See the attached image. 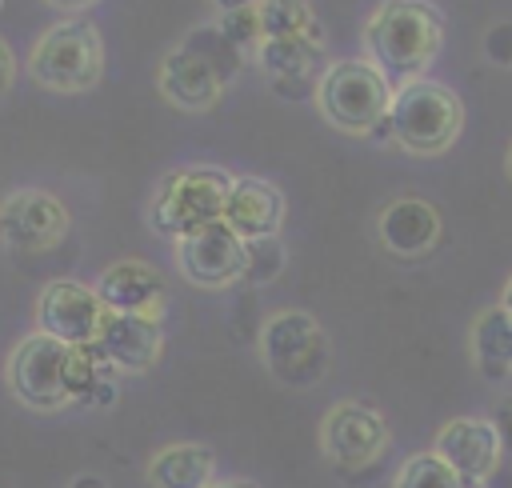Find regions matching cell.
<instances>
[{
    "label": "cell",
    "instance_id": "obj_27",
    "mask_svg": "<svg viewBox=\"0 0 512 488\" xmlns=\"http://www.w3.org/2000/svg\"><path fill=\"white\" fill-rule=\"evenodd\" d=\"M492 428H496V440H500V452L504 456H512V400H500L496 408H492Z\"/></svg>",
    "mask_w": 512,
    "mask_h": 488
},
{
    "label": "cell",
    "instance_id": "obj_29",
    "mask_svg": "<svg viewBox=\"0 0 512 488\" xmlns=\"http://www.w3.org/2000/svg\"><path fill=\"white\" fill-rule=\"evenodd\" d=\"M8 80H12V52H8V44L0 40V92L8 88Z\"/></svg>",
    "mask_w": 512,
    "mask_h": 488
},
{
    "label": "cell",
    "instance_id": "obj_16",
    "mask_svg": "<svg viewBox=\"0 0 512 488\" xmlns=\"http://www.w3.org/2000/svg\"><path fill=\"white\" fill-rule=\"evenodd\" d=\"M156 84H160V96L172 104V108H184V112H204L220 100L224 92V76L188 44H176L164 60H160V72H156Z\"/></svg>",
    "mask_w": 512,
    "mask_h": 488
},
{
    "label": "cell",
    "instance_id": "obj_10",
    "mask_svg": "<svg viewBox=\"0 0 512 488\" xmlns=\"http://www.w3.org/2000/svg\"><path fill=\"white\" fill-rule=\"evenodd\" d=\"M104 312L108 308L100 304L96 288L80 280H48L36 296V332L68 348H84V344H96Z\"/></svg>",
    "mask_w": 512,
    "mask_h": 488
},
{
    "label": "cell",
    "instance_id": "obj_4",
    "mask_svg": "<svg viewBox=\"0 0 512 488\" xmlns=\"http://www.w3.org/2000/svg\"><path fill=\"white\" fill-rule=\"evenodd\" d=\"M28 76L52 92H88L104 76V40L88 16H64L28 52Z\"/></svg>",
    "mask_w": 512,
    "mask_h": 488
},
{
    "label": "cell",
    "instance_id": "obj_1",
    "mask_svg": "<svg viewBox=\"0 0 512 488\" xmlns=\"http://www.w3.org/2000/svg\"><path fill=\"white\" fill-rule=\"evenodd\" d=\"M444 44V16L428 0H384L364 24L368 60L388 80H420Z\"/></svg>",
    "mask_w": 512,
    "mask_h": 488
},
{
    "label": "cell",
    "instance_id": "obj_31",
    "mask_svg": "<svg viewBox=\"0 0 512 488\" xmlns=\"http://www.w3.org/2000/svg\"><path fill=\"white\" fill-rule=\"evenodd\" d=\"M68 488H108V484H104L100 476H76V480H72Z\"/></svg>",
    "mask_w": 512,
    "mask_h": 488
},
{
    "label": "cell",
    "instance_id": "obj_23",
    "mask_svg": "<svg viewBox=\"0 0 512 488\" xmlns=\"http://www.w3.org/2000/svg\"><path fill=\"white\" fill-rule=\"evenodd\" d=\"M392 488H468V484L436 452H416L396 468Z\"/></svg>",
    "mask_w": 512,
    "mask_h": 488
},
{
    "label": "cell",
    "instance_id": "obj_11",
    "mask_svg": "<svg viewBox=\"0 0 512 488\" xmlns=\"http://www.w3.org/2000/svg\"><path fill=\"white\" fill-rule=\"evenodd\" d=\"M176 264L180 276L196 288H228L244 280V240L224 224H208L184 240H176Z\"/></svg>",
    "mask_w": 512,
    "mask_h": 488
},
{
    "label": "cell",
    "instance_id": "obj_25",
    "mask_svg": "<svg viewBox=\"0 0 512 488\" xmlns=\"http://www.w3.org/2000/svg\"><path fill=\"white\" fill-rule=\"evenodd\" d=\"M284 268V244L280 236H264V240H244V280L248 284H268L276 280Z\"/></svg>",
    "mask_w": 512,
    "mask_h": 488
},
{
    "label": "cell",
    "instance_id": "obj_5",
    "mask_svg": "<svg viewBox=\"0 0 512 488\" xmlns=\"http://www.w3.org/2000/svg\"><path fill=\"white\" fill-rule=\"evenodd\" d=\"M392 80L372 60H332L316 84L320 116L352 136H368L392 108Z\"/></svg>",
    "mask_w": 512,
    "mask_h": 488
},
{
    "label": "cell",
    "instance_id": "obj_32",
    "mask_svg": "<svg viewBox=\"0 0 512 488\" xmlns=\"http://www.w3.org/2000/svg\"><path fill=\"white\" fill-rule=\"evenodd\" d=\"M208 488H256V484H248V480H212Z\"/></svg>",
    "mask_w": 512,
    "mask_h": 488
},
{
    "label": "cell",
    "instance_id": "obj_20",
    "mask_svg": "<svg viewBox=\"0 0 512 488\" xmlns=\"http://www.w3.org/2000/svg\"><path fill=\"white\" fill-rule=\"evenodd\" d=\"M472 360L488 380H504L512 372V312L500 304L472 320Z\"/></svg>",
    "mask_w": 512,
    "mask_h": 488
},
{
    "label": "cell",
    "instance_id": "obj_26",
    "mask_svg": "<svg viewBox=\"0 0 512 488\" xmlns=\"http://www.w3.org/2000/svg\"><path fill=\"white\" fill-rule=\"evenodd\" d=\"M216 28L224 32V40L240 52L248 48H260L264 44V28H260V12L256 8H236V12H220Z\"/></svg>",
    "mask_w": 512,
    "mask_h": 488
},
{
    "label": "cell",
    "instance_id": "obj_7",
    "mask_svg": "<svg viewBox=\"0 0 512 488\" xmlns=\"http://www.w3.org/2000/svg\"><path fill=\"white\" fill-rule=\"evenodd\" d=\"M64 360H68V344L44 336V332H28L12 352H8V368L4 380L12 388V396L36 412H56L68 404L64 392Z\"/></svg>",
    "mask_w": 512,
    "mask_h": 488
},
{
    "label": "cell",
    "instance_id": "obj_8",
    "mask_svg": "<svg viewBox=\"0 0 512 488\" xmlns=\"http://www.w3.org/2000/svg\"><path fill=\"white\" fill-rule=\"evenodd\" d=\"M320 448L336 468H368L388 448V424L384 416L364 400H340L320 420Z\"/></svg>",
    "mask_w": 512,
    "mask_h": 488
},
{
    "label": "cell",
    "instance_id": "obj_6",
    "mask_svg": "<svg viewBox=\"0 0 512 488\" xmlns=\"http://www.w3.org/2000/svg\"><path fill=\"white\" fill-rule=\"evenodd\" d=\"M260 360L280 384L312 388V384H320V376L328 372V360H332L328 332L320 328L316 316H308L300 308H284V312L268 316L260 328Z\"/></svg>",
    "mask_w": 512,
    "mask_h": 488
},
{
    "label": "cell",
    "instance_id": "obj_24",
    "mask_svg": "<svg viewBox=\"0 0 512 488\" xmlns=\"http://www.w3.org/2000/svg\"><path fill=\"white\" fill-rule=\"evenodd\" d=\"M184 44H188V48H196V52H200V56H204L220 76H224V84H228V80L240 72V64H244V52H240V48H232L216 24H204V28L188 32V36H184Z\"/></svg>",
    "mask_w": 512,
    "mask_h": 488
},
{
    "label": "cell",
    "instance_id": "obj_30",
    "mask_svg": "<svg viewBox=\"0 0 512 488\" xmlns=\"http://www.w3.org/2000/svg\"><path fill=\"white\" fill-rule=\"evenodd\" d=\"M220 12H236V8H256L260 0H212Z\"/></svg>",
    "mask_w": 512,
    "mask_h": 488
},
{
    "label": "cell",
    "instance_id": "obj_28",
    "mask_svg": "<svg viewBox=\"0 0 512 488\" xmlns=\"http://www.w3.org/2000/svg\"><path fill=\"white\" fill-rule=\"evenodd\" d=\"M488 56L496 60V64H512V24H496L492 32H488Z\"/></svg>",
    "mask_w": 512,
    "mask_h": 488
},
{
    "label": "cell",
    "instance_id": "obj_22",
    "mask_svg": "<svg viewBox=\"0 0 512 488\" xmlns=\"http://www.w3.org/2000/svg\"><path fill=\"white\" fill-rule=\"evenodd\" d=\"M108 380V364L96 356L92 344L84 348H68V360H64V392H68V404L72 400H84L92 404L96 388Z\"/></svg>",
    "mask_w": 512,
    "mask_h": 488
},
{
    "label": "cell",
    "instance_id": "obj_14",
    "mask_svg": "<svg viewBox=\"0 0 512 488\" xmlns=\"http://www.w3.org/2000/svg\"><path fill=\"white\" fill-rule=\"evenodd\" d=\"M96 356L108 364V368H120V372H148L160 352H164V332H160V320H148V316H124V312H104V324H100V336H96Z\"/></svg>",
    "mask_w": 512,
    "mask_h": 488
},
{
    "label": "cell",
    "instance_id": "obj_12",
    "mask_svg": "<svg viewBox=\"0 0 512 488\" xmlns=\"http://www.w3.org/2000/svg\"><path fill=\"white\" fill-rule=\"evenodd\" d=\"M432 452L464 480V484H484L496 476L504 452H500V440H496V428L492 420L484 416H456L448 420L436 440H432Z\"/></svg>",
    "mask_w": 512,
    "mask_h": 488
},
{
    "label": "cell",
    "instance_id": "obj_13",
    "mask_svg": "<svg viewBox=\"0 0 512 488\" xmlns=\"http://www.w3.org/2000/svg\"><path fill=\"white\" fill-rule=\"evenodd\" d=\"M96 296L108 312H124V316H148V320H160L164 316V300H168V288H164V276L148 264V260H116L100 272L96 280Z\"/></svg>",
    "mask_w": 512,
    "mask_h": 488
},
{
    "label": "cell",
    "instance_id": "obj_18",
    "mask_svg": "<svg viewBox=\"0 0 512 488\" xmlns=\"http://www.w3.org/2000/svg\"><path fill=\"white\" fill-rule=\"evenodd\" d=\"M376 232H380V244L392 256L412 260V256H424V252L436 248V240H440V212L428 200H420V196H396L376 216Z\"/></svg>",
    "mask_w": 512,
    "mask_h": 488
},
{
    "label": "cell",
    "instance_id": "obj_15",
    "mask_svg": "<svg viewBox=\"0 0 512 488\" xmlns=\"http://www.w3.org/2000/svg\"><path fill=\"white\" fill-rule=\"evenodd\" d=\"M256 64L268 72L280 96H304L316 92L324 76V44L304 36H264V44L256 48Z\"/></svg>",
    "mask_w": 512,
    "mask_h": 488
},
{
    "label": "cell",
    "instance_id": "obj_19",
    "mask_svg": "<svg viewBox=\"0 0 512 488\" xmlns=\"http://www.w3.org/2000/svg\"><path fill=\"white\" fill-rule=\"evenodd\" d=\"M152 488H208L216 480V456L204 444H168L148 460Z\"/></svg>",
    "mask_w": 512,
    "mask_h": 488
},
{
    "label": "cell",
    "instance_id": "obj_34",
    "mask_svg": "<svg viewBox=\"0 0 512 488\" xmlns=\"http://www.w3.org/2000/svg\"><path fill=\"white\" fill-rule=\"evenodd\" d=\"M500 308H504V312H512V280H508V284H504V292H500Z\"/></svg>",
    "mask_w": 512,
    "mask_h": 488
},
{
    "label": "cell",
    "instance_id": "obj_35",
    "mask_svg": "<svg viewBox=\"0 0 512 488\" xmlns=\"http://www.w3.org/2000/svg\"><path fill=\"white\" fill-rule=\"evenodd\" d=\"M504 164H508V176H512V148H508V160Z\"/></svg>",
    "mask_w": 512,
    "mask_h": 488
},
{
    "label": "cell",
    "instance_id": "obj_33",
    "mask_svg": "<svg viewBox=\"0 0 512 488\" xmlns=\"http://www.w3.org/2000/svg\"><path fill=\"white\" fill-rule=\"evenodd\" d=\"M48 4H56V8H88L96 0H48Z\"/></svg>",
    "mask_w": 512,
    "mask_h": 488
},
{
    "label": "cell",
    "instance_id": "obj_17",
    "mask_svg": "<svg viewBox=\"0 0 512 488\" xmlns=\"http://www.w3.org/2000/svg\"><path fill=\"white\" fill-rule=\"evenodd\" d=\"M224 224L240 240H264L276 236L284 224V196L272 180L260 176H232V192L224 204Z\"/></svg>",
    "mask_w": 512,
    "mask_h": 488
},
{
    "label": "cell",
    "instance_id": "obj_2",
    "mask_svg": "<svg viewBox=\"0 0 512 488\" xmlns=\"http://www.w3.org/2000/svg\"><path fill=\"white\" fill-rule=\"evenodd\" d=\"M232 192V172L216 164H192V168H172L148 204V224L160 236L184 240L216 220H224V204Z\"/></svg>",
    "mask_w": 512,
    "mask_h": 488
},
{
    "label": "cell",
    "instance_id": "obj_9",
    "mask_svg": "<svg viewBox=\"0 0 512 488\" xmlns=\"http://www.w3.org/2000/svg\"><path fill=\"white\" fill-rule=\"evenodd\" d=\"M68 208L44 188H16L0 200V244L12 252H48L68 236Z\"/></svg>",
    "mask_w": 512,
    "mask_h": 488
},
{
    "label": "cell",
    "instance_id": "obj_21",
    "mask_svg": "<svg viewBox=\"0 0 512 488\" xmlns=\"http://www.w3.org/2000/svg\"><path fill=\"white\" fill-rule=\"evenodd\" d=\"M256 12H260L264 36H304L324 44V28L308 0H260Z\"/></svg>",
    "mask_w": 512,
    "mask_h": 488
},
{
    "label": "cell",
    "instance_id": "obj_3",
    "mask_svg": "<svg viewBox=\"0 0 512 488\" xmlns=\"http://www.w3.org/2000/svg\"><path fill=\"white\" fill-rule=\"evenodd\" d=\"M388 124H392V144H400L404 152L416 156H436L444 148H452V140L464 128V104L452 88L436 84V80H404L392 92V108H388Z\"/></svg>",
    "mask_w": 512,
    "mask_h": 488
}]
</instances>
